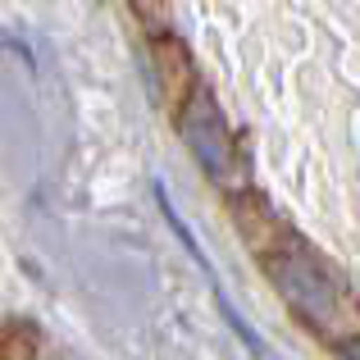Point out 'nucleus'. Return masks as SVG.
Instances as JSON below:
<instances>
[{"mask_svg": "<svg viewBox=\"0 0 360 360\" xmlns=\"http://www.w3.org/2000/svg\"><path fill=\"white\" fill-rule=\"evenodd\" d=\"M183 141L192 146V155L201 160L205 174L229 178V169H233V141H229L219 110H214V101L205 96V91H196L192 105L183 110Z\"/></svg>", "mask_w": 360, "mask_h": 360, "instance_id": "obj_2", "label": "nucleus"}, {"mask_svg": "<svg viewBox=\"0 0 360 360\" xmlns=\"http://www.w3.org/2000/svg\"><path fill=\"white\" fill-rule=\"evenodd\" d=\"M278 292L310 319V324H328L338 315V288L324 274V264H315L310 255H278L269 264Z\"/></svg>", "mask_w": 360, "mask_h": 360, "instance_id": "obj_1", "label": "nucleus"}]
</instances>
